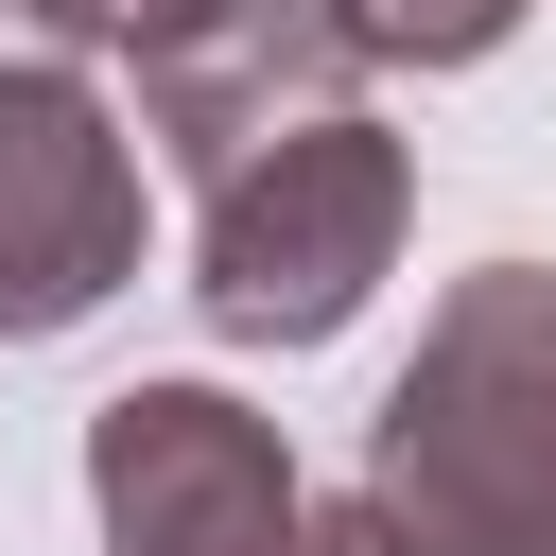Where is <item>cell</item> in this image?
<instances>
[{
	"label": "cell",
	"mask_w": 556,
	"mask_h": 556,
	"mask_svg": "<svg viewBox=\"0 0 556 556\" xmlns=\"http://www.w3.org/2000/svg\"><path fill=\"white\" fill-rule=\"evenodd\" d=\"M365 486L434 556H556V278L486 261L417 313V365L365 417Z\"/></svg>",
	"instance_id": "1"
},
{
	"label": "cell",
	"mask_w": 556,
	"mask_h": 556,
	"mask_svg": "<svg viewBox=\"0 0 556 556\" xmlns=\"http://www.w3.org/2000/svg\"><path fill=\"white\" fill-rule=\"evenodd\" d=\"M400 226H417V156H400L365 104H330V122L261 139L243 174H208V226H191V313H208L226 348H330V330L382 295Z\"/></svg>",
	"instance_id": "2"
},
{
	"label": "cell",
	"mask_w": 556,
	"mask_h": 556,
	"mask_svg": "<svg viewBox=\"0 0 556 556\" xmlns=\"http://www.w3.org/2000/svg\"><path fill=\"white\" fill-rule=\"evenodd\" d=\"M139 278V122L87 52H0V348L87 330Z\"/></svg>",
	"instance_id": "3"
},
{
	"label": "cell",
	"mask_w": 556,
	"mask_h": 556,
	"mask_svg": "<svg viewBox=\"0 0 556 556\" xmlns=\"http://www.w3.org/2000/svg\"><path fill=\"white\" fill-rule=\"evenodd\" d=\"M87 521L104 556H295L313 486L278 417H243L226 382H122L87 417Z\"/></svg>",
	"instance_id": "4"
},
{
	"label": "cell",
	"mask_w": 556,
	"mask_h": 556,
	"mask_svg": "<svg viewBox=\"0 0 556 556\" xmlns=\"http://www.w3.org/2000/svg\"><path fill=\"white\" fill-rule=\"evenodd\" d=\"M348 70H365V52H348L330 0H226V17H191L174 52H139V139H156L174 174H243L261 139L330 122Z\"/></svg>",
	"instance_id": "5"
},
{
	"label": "cell",
	"mask_w": 556,
	"mask_h": 556,
	"mask_svg": "<svg viewBox=\"0 0 556 556\" xmlns=\"http://www.w3.org/2000/svg\"><path fill=\"white\" fill-rule=\"evenodd\" d=\"M330 17H348L365 70H486L521 35V0H330Z\"/></svg>",
	"instance_id": "6"
},
{
	"label": "cell",
	"mask_w": 556,
	"mask_h": 556,
	"mask_svg": "<svg viewBox=\"0 0 556 556\" xmlns=\"http://www.w3.org/2000/svg\"><path fill=\"white\" fill-rule=\"evenodd\" d=\"M191 17H226V0H0V52H87V70L122 52V70H139V52H174Z\"/></svg>",
	"instance_id": "7"
},
{
	"label": "cell",
	"mask_w": 556,
	"mask_h": 556,
	"mask_svg": "<svg viewBox=\"0 0 556 556\" xmlns=\"http://www.w3.org/2000/svg\"><path fill=\"white\" fill-rule=\"evenodd\" d=\"M295 556H434V539H417L382 486H348V504H313V521H295Z\"/></svg>",
	"instance_id": "8"
}]
</instances>
